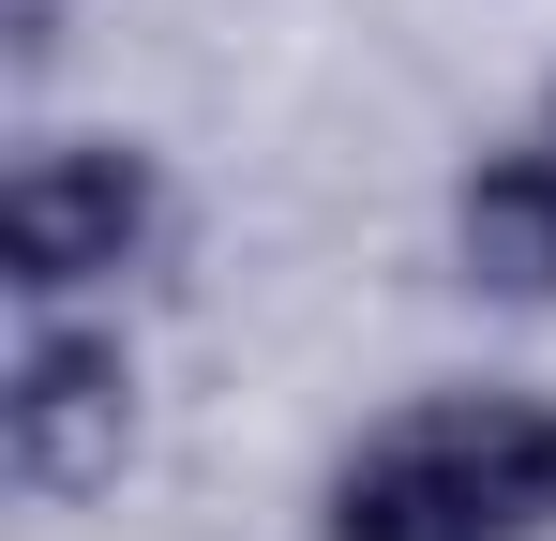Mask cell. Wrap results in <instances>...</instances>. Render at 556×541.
Here are the masks:
<instances>
[{
	"label": "cell",
	"instance_id": "cell-1",
	"mask_svg": "<svg viewBox=\"0 0 556 541\" xmlns=\"http://www.w3.org/2000/svg\"><path fill=\"white\" fill-rule=\"evenodd\" d=\"M542 527H556V406L527 391L406 406L331 481V541H542Z\"/></svg>",
	"mask_w": 556,
	"mask_h": 541
},
{
	"label": "cell",
	"instance_id": "cell-2",
	"mask_svg": "<svg viewBox=\"0 0 556 541\" xmlns=\"http://www.w3.org/2000/svg\"><path fill=\"white\" fill-rule=\"evenodd\" d=\"M136 241H151V166H136V151H105V136L30 151V166L0 180V270H15L30 301H61V286L121 270Z\"/></svg>",
	"mask_w": 556,
	"mask_h": 541
},
{
	"label": "cell",
	"instance_id": "cell-3",
	"mask_svg": "<svg viewBox=\"0 0 556 541\" xmlns=\"http://www.w3.org/2000/svg\"><path fill=\"white\" fill-rule=\"evenodd\" d=\"M0 437H15V481H30V496L121 481V451H136V376H121V347H105V331H30L15 391H0Z\"/></svg>",
	"mask_w": 556,
	"mask_h": 541
},
{
	"label": "cell",
	"instance_id": "cell-4",
	"mask_svg": "<svg viewBox=\"0 0 556 541\" xmlns=\"http://www.w3.org/2000/svg\"><path fill=\"white\" fill-rule=\"evenodd\" d=\"M452 226H466V270L496 301H556V151H496Z\"/></svg>",
	"mask_w": 556,
	"mask_h": 541
},
{
	"label": "cell",
	"instance_id": "cell-5",
	"mask_svg": "<svg viewBox=\"0 0 556 541\" xmlns=\"http://www.w3.org/2000/svg\"><path fill=\"white\" fill-rule=\"evenodd\" d=\"M61 46V0H15V61H46Z\"/></svg>",
	"mask_w": 556,
	"mask_h": 541
}]
</instances>
